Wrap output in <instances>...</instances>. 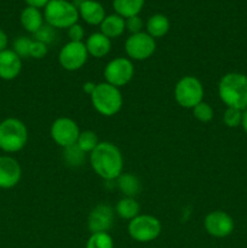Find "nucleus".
Wrapping results in <instances>:
<instances>
[{
  "label": "nucleus",
  "mask_w": 247,
  "mask_h": 248,
  "mask_svg": "<svg viewBox=\"0 0 247 248\" xmlns=\"http://www.w3.org/2000/svg\"><path fill=\"white\" fill-rule=\"evenodd\" d=\"M90 165L104 181H114L123 173L124 157L114 143L99 142L90 153Z\"/></svg>",
  "instance_id": "obj_1"
},
{
  "label": "nucleus",
  "mask_w": 247,
  "mask_h": 248,
  "mask_svg": "<svg viewBox=\"0 0 247 248\" xmlns=\"http://www.w3.org/2000/svg\"><path fill=\"white\" fill-rule=\"evenodd\" d=\"M218 96L227 108L247 109V75L237 72L223 75L218 84Z\"/></svg>",
  "instance_id": "obj_2"
},
{
  "label": "nucleus",
  "mask_w": 247,
  "mask_h": 248,
  "mask_svg": "<svg viewBox=\"0 0 247 248\" xmlns=\"http://www.w3.org/2000/svg\"><path fill=\"white\" fill-rule=\"evenodd\" d=\"M92 107L97 113L103 116H114L121 110L124 104L123 94L120 89L108 84L99 82L90 96Z\"/></svg>",
  "instance_id": "obj_3"
},
{
  "label": "nucleus",
  "mask_w": 247,
  "mask_h": 248,
  "mask_svg": "<svg viewBox=\"0 0 247 248\" xmlns=\"http://www.w3.org/2000/svg\"><path fill=\"white\" fill-rule=\"evenodd\" d=\"M28 142V128L17 118H7L0 123V149L5 153L21 152Z\"/></svg>",
  "instance_id": "obj_4"
},
{
  "label": "nucleus",
  "mask_w": 247,
  "mask_h": 248,
  "mask_svg": "<svg viewBox=\"0 0 247 248\" xmlns=\"http://www.w3.org/2000/svg\"><path fill=\"white\" fill-rule=\"evenodd\" d=\"M44 19L52 28L68 29L77 23V6L68 0H50L44 9Z\"/></svg>",
  "instance_id": "obj_5"
},
{
  "label": "nucleus",
  "mask_w": 247,
  "mask_h": 248,
  "mask_svg": "<svg viewBox=\"0 0 247 248\" xmlns=\"http://www.w3.org/2000/svg\"><path fill=\"white\" fill-rule=\"evenodd\" d=\"M174 99L185 109H193L203 101V85L196 77L186 75L179 79L174 86Z\"/></svg>",
  "instance_id": "obj_6"
},
{
  "label": "nucleus",
  "mask_w": 247,
  "mask_h": 248,
  "mask_svg": "<svg viewBox=\"0 0 247 248\" xmlns=\"http://www.w3.org/2000/svg\"><path fill=\"white\" fill-rule=\"evenodd\" d=\"M128 235L135 241L147 244L156 240L162 232L161 222L152 215H138L128 222Z\"/></svg>",
  "instance_id": "obj_7"
},
{
  "label": "nucleus",
  "mask_w": 247,
  "mask_h": 248,
  "mask_svg": "<svg viewBox=\"0 0 247 248\" xmlns=\"http://www.w3.org/2000/svg\"><path fill=\"white\" fill-rule=\"evenodd\" d=\"M133 75H135V65L130 58L116 57L107 63L104 68L106 82L118 89L127 85L133 79Z\"/></svg>",
  "instance_id": "obj_8"
},
{
  "label": "nucleus",
  "mask_w": 247,
  "mask_h": 248,
  "mask_svg": "<svg viewBox=\"0 0 247 248\" xmlns=\"http://www.w3.org/2000/svg\"><path fill=\"white\" fill-rule=\"evenodd\" d=\"M156 50V41L148 33L131 34L125 41V52L131 61H145Z\"/></svg>",
  "instance_id": "obj_9"
},
{
  "label": "nucleus",
  "mask_w": 247,
  "mask_h": 248,
  "mask_svg": "<svg viewBox=\"0 0 247 248\" xmlns=\"http://www.w3.org/2000/svg\"><path fill=\"white\" fill-rule=\"evenodd\" d=\"M89 60V52L85 46V43H75L69 41L61 48L58 53V62L63 69L68 72L79 70L86 64Z\"/></svg>",
  "instance_id": "obj_10"
},
{
  "label": "nucleus",
  "mask_w": 247,
  "mask_h": 248,
  "mask_svg": "<svg viewBox=\"0 0 247 248\" xmlns=\"http://www.w3.org/2000/svg\"><path fill=\"white\" fill-rule=\"evenodd\" d=\"M80 132L81 131H80L77 121L70 118H65V116L56 119L51 125L50 130V135L53 142L62 147L63 149L73 144H77Z\"/></svg>",
  "instance_id": "obj_11"
},
{
  "label": "nucleus",
  "mask_w": 247,
  "mask_h": 248,
  "mask_svg": "<svg viewBox=\"0 0 247 248\" xmlns=\"http://www.w3.org/2000/svg\"><path fill=\"white\" fill-rule=\"evenodd\" d=\"M206 232L216 239H224L232 234L235 228L234 219L224 211H213L203 219Z\"/></svg>",
  "instance_id": "obj_12"
},
{
  "label": "nucleus",
  "mask_w": 247,
  "mask_h": 248,
  "mask_svg": "<svg viewBox=\"0 0 247 248\" xmlns=\"http://www.w3.org/2000/svg\"><path fill=\"white\" fill-rule=\"evenodd\" d=\"M115 219V210L108 203H99L94 206L87 218V227L91 234L108 232L113 227Z\"/></svg>",
  "instance_id": "obj_13"
},
{
  "label": "nucleus",
  "mask_w": 247,
  "mask_h": 248,
  "mask_svg": "<svg viewBox=\"0 0 247 248\" xmlns=\"http://www.w3.org/2000/svg\"><path fill=\"white\" fill-rule=\"evenodd\" d=\"M22 178V167L15 157L0 156V189H12Z\"/></svg>",
  "instance_id": "obj_14"
},
{
  "label": "nucleus",
  "mask_w": 247,
  "mask_h": 248,
  "mask_svg": "<svg viewBox=\"0 0 247 248\" xmlns=\"http://www.w3.org/2000/svg\"><path fill=\"white\" fill-rule=\"evenodd\" d=\"M22 70V58L18 57L14 50H6L0 52V79L14 80L21 74Z\"/></svg>",
  "instance_id": "obj_15"
},
{
  "label": "nucleus",
  "mask_w": 247,
  "mask_h": 248,
  "mask_svg": "<svg viewBox=\"0 0 247 248\" xmlns=\"http://www.w3.org/2000/svg\"><path fill=\"white\" fill-rule=\"evenodd\" d=\"M77 11L79 17L90 26H99L107 16L103 5L97 0H84L77 2Z\"/></svg>",
  "instance_id": "obj_16"
},
{
  "label": "nucleus",
  "mask_w": 247,
  "mask_h": 248,
  "mask_svg": "<svg viewBox=\"0 0 247 248\" xmlns=\"http://www.w3.org/2000/svg\"><path fill=\"white\" fill-rule=\"evenodd\" d=\"M85 46H86L89 56L94 58H103L110 52L111 40L101 31H97V33H92L86 39Z\"/></svg>",
  "instance_id": "obj_17"
},
{
  "label": "nucleus",
  "mask_w": 247,
  "mask_h": 248,
  "mask_svg": "<svg viewBox=\"0 0 247 248\" xmlns=\"http://www.w3.org/2000/svg\"><path fill=\"white\" fill-rule=\"evenodd\" d=\"M19 21H21L24 31H27L28 33L35 34L44 26V15L41 14L39 9L27 6L22 10Z\"/></svg>",
  "instance_id": "obj_18"
},
{
  "label": "nucleus",
  "mask_w": 247,
  "mask_h": 248,
  "mask_svg": "<svg viewBox=\"0 0 247 248\" xmlns=\"http://www.w3.org/2000/svg\"><path fill=\"white\" fill-rule=\"evenodd\" d=\"M99 29H101L99 31L106 36H108L110 40L119 38V36L123 35L126 29L125 18H123V17L116 14L108 15L103 19V22L99 24Z\"/></svg>",
  "instance_id": "obj_19"
},
{
  "label": "nucleus",
  "mask_w": 247,
  "mask_h": 248,
  "mask_svg": "<svg viewBox=\"0 0 247 248\" xmlns=\"http://www.w3.org/2000/svg\"><path fill=\"white\" fill-rule=\"evenodd\" d=\"M170 26H171L170 19L162 14L153 15L148 18L147 23H145L147 33L154 39H159L166 35L170 31Z\"/></svg>",
  "instance_id": "obj_20"
},
{
  "label": "nucleus",
  "mask_w": 247,
  "mask_h": 248,
  "mask_svg": "<svg viewBox=\"0 0 247 248\" xmlns=\"http://www.w3.org/2000/svg\"><path fill=\"white\" fill-rule=\"evenodd\" d=\"M145 0H113V7L116 15L123 18L138 16L144 6Z\"/></svg>",
  "instance_id": "obj_21"
},
{
  "label": "nucleus",
  "mask_w": 247,
  "mask_h": 248,
  "mask_svg": "<svg viewBox=\"0 0 247 248\" xmlns=\"http://www.w3.org/2000/svg\"><path fill=\"white\" fill-rule=\"evenodd\" d=\"M116 186L119 190L126 196V198H135L140 191V182L137 176L132 173H121L116 178Z\"/></svg>",
  "instance_id": "obj_22"
},
{
  "label": "nucleus",
  "mask_w": 247,
  "mask_h": 248,
  "mask_svg": "<svg viewBox=\"0 0 247 248\" xmlns=\"http://www.w3.org/2000/svg\"><path fill=\"white\" fill-rule=\"evenodd\" d=\"M139 203L136 201L135 198H123L118 201L115 206V215L119 217L130 222L135 217L139 215Z\"/></svg>",
  "instance_id": "obj_23"
},
{
  "label": "nucleus",
  "mask_w": 247,
  "mask_h": 248,
  "mask_svg": "<svg viewBox=\"0 0 247 248\" xmlns=\"http://www.w3.org/2000/svg\"><path fill=\"white\" fill-rule=\"evenodd\" d=\"M86 159V153L82 152L77 144L63 149V160L69 167H80Z\"/></svg>",
  "instance_id": "obj_24"
},
{
  "label": "nucleus",
  "mask_w": 247,
  "mask_h": 248,
  "mask_svg": "<svg viewBox=\"0 0 247 248\" xmlns=\"http://www.w3.org/2000/svg\"><path fill=\"white\" fill-rule=\"evenodd\" d=\"M99 140L98 136L96 135V132L91 130H85L81 131L79 135V138L77 140V145L86 154H90L94 148L98 145Z\"/></svg>",
  "instance_id": "obj_25"
},
{
  "label": "nucleus",
  "mask_w": 247,
  "mask_h": 248,
  "mask_svg": "<svg viewBox=\"0 0 247 248\" xmlns=\"http://www.w3.org/2000/svg\"><path fill=\"white\" fill-rule=\"evenodd\" d=\"M85 248H114L113 237L108 232H96L91 234Z\"/></svg>",
  "instance_id": "obj_26"
},
{
  "label": "nucleus",
  "mask_w": 247,
  "mask_h": 248,
  "mask_svg": "<svg viewBox=\"0 0 247 248\" xmlns=\"http://www.w3.org/2000/svg\"><path fill=\"white\" fill-rule=\"evenodd\" d=\"M191 110H193L194 118L200 121V123H210L213 116H215V111H213L212 107L203 101L199 103L198 106L194 107Z\"/></svg>",
  "instance_id": "obj_27"
},
{
  "label": "nucleus",
  "mask_w": 247,
  "mask_h": 248,
  "mask_svg": "<svg viewBox=\"0 0 247 248\" xmlns=\"http://www.w3.org/2000/svg\"><path fill=\"white\" fill-rule=\"evenodd\" d=\"M223 121L225 126L230 128H236L241 126L242 121V110L235 108H227L223 114Z\"/></svg>",
  "instance_id": "obj_28"
},
{
  "label": "nucleus",
  "mask_w": 247,
  "mask_h": 248,
  "mask_svg": "<svg viewBox=\"0 0 247 248\" xmlns=\"http://www.w3.org/2000/svg\"><path fill=\"white\" fill-rule=\"evenodd\" d=\"M34 35V40H38L44 43L45 45H50L51 43H53L56 39V31L55 28H52L51 26L46 24V26H43Z\"/></svg>",
  "instance_id": "obj_29"
},
{
  "label": "nucleus",
  "mask_w": 247,
  "mask_h": 248,
  "mask_svg": "<svg viewBox=\"0 0 247 248\" xmlns=\"http://www.w3.org/2000/svg\"><path fill=\"white\" fill-rule=\"evenodd\" d=\"M31 39L27 38V36H19L14 41V52L18 55V57L23 58L29 57V48H31Z\"/></svg>",
  "instance_id": "obj_30"
},
{
  "label": "nucleus",
  "mask_w": 247,
  "mask_h": 248,
  "mask_svg": "<svg viewBox=\"0 0 247 248\" xmlns=\"http://www.w3.org/2000/svg\"><path fill=\"white\" fill-rule=\"evenodd\" d=\"M47 55V45L38 40H31V48H29V57L41 60Z\"/></svg>",
  "instance_id": "obj_31"
},
{
  "label": "nucleus",
  "mask_w": 247,
  "mask_h": 248,
  "mask_svg": "<svg viewBox=\"0 0 247 248\" xmlns=\"http://www.w3.org/2000/svg\"><path fill=\"white\" fill-rule=\"evenodd\" d=\"M125 26L126 29H127L131 34H137L142 31L144 23H143V19L140 18L139 16H133L125 19Z\"/></svg>",
  "instance_id": "obj_32"
},
{
  "label": "nucleus",
  "mask_w": 247,
  "mask_h": 248,
  "mask_svg": "<svg viewBox=\"0 0 247 248\" xmlns=\"http://www.w3.org/2000/svg\"><path fill=\"white\" fill-rule=\"evenodd\" d=\"M85 36V31L81 24L75 23L68 28V38L69 41H75V43H82Z\"/></svg>",
  "instance_id": "obj_33"
},
{
  "label": "nucleus",
  "mask_w": 247,
  "mask_h": 248,
  "mask_svg": "<svg viewBox=\"0 0 247 248\" xmlns=\"http://www.w3.org/2000/svg\"><path fill=\"white\" fill-rule=\"evenodd\" d=\"M27 4V6H31V7H35V9H45L46 5L50 2V0H24Z\"/></svg>",
  "instance_id": "obj_34"
},
{
  "label": "nucleus",
  "mask_w": 247,
  "mask_h": 248,
  "mask_svg": "<svg viewBox=\"0 0 247 248\" xmlns=\"http://www.w3.org/2000/svg\"><path fill=\"white\" fill-rule=\"evenodd\" d=\"M7 45H9V38H7V34L0 28V52L6 50Z\"/></svg>",
  "instance_id": "obj_35"
},
{
  "label": "nucleus",
  "mask_w": 247,
  "mask_h": 248,
  "mask_svg": "<svg viewBox=\"0 0 247 248\" xmlns=\"http://www.w3.org/2000/svg\"><path fill=\"white\" fill-rule=\"evenodd\" d=\"M96 85L94 82L92 81H86L84 85H82V91L85 92L86 94H89V96H91L92 92L94 91V89H96Z\"/></svg>",
  "instance_id": "obj_36"
},
{
  "label": "nucleus",
  "mask_w": 247,
  "mask_h": 248,
  "mask_svg": "<svg viewBox=\"0 0 247 248\" xmlns=\"http://www.w3.org/2000/svg\"><path fill=\"white\" fill-rule=\"evenodd\" d=\"M241 126H242V128H244L245 133H246V135H247V109H245V110L242 111Z\"/></svg>",
  "instance_id": "obj_37"
},
{
  "label": "nucleus",
  "mask_w": 247,
  "mask_h": 248,
  "mask_svg": "<svg viewBox=\"0 0 247 248\" xmlns=\"http://www.w3.org/2000/svg\"><path fill=\"white\" fill-rule=\"evenodd\" d=\"M77 1V2H81V1H84V0H74V2Z\"/></svg>",
  "instance_id": "obj_38"
}]
</instances>
